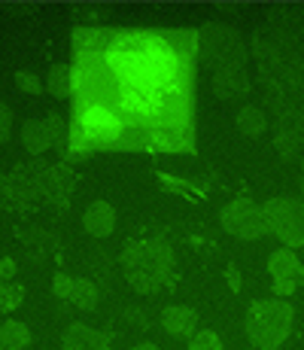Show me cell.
<instances>
[{
	"label": "cell",
	"mask_w": 304,
	"mask_h": 350,
	"mask_svg": "<svg viewBox=\"0 0 304 350\" xmlns=\"http://www.w3.org/2000/svg\"><path fill=\"white\" fill-rule=\"evenodd\" d=\"M195 43L186 33L77 31L73 100L116 119L122 146L182 150L192 134Z\"/></svg>",
	"instance_id": "obj_1"
},
{
	"label": "cell",
	"mask_w": 304,
	"mask_h": 350,
	"mask_svg": "<svg viewBox=\"0 0 304 350\" xmlns=\"http://www.w3.org/2000/svg\"><path fill=\"white\" fill-rule=\"evenodd\" d=\"M249 52L277 152L304 171V6H274L253 31Z\"/></svg>",
	"instance_id": "obj_2"
},
{
	"label": "cell",
	"mask_w": 304,
	"mask_h": 350,
	"mask_svg": "<svg viewBox=\"0 0 304 350\" xmlns=\"http://www.w3.org/2000/svg\"><path fill=\"white\" fill-rule=\"evenodd\" d=\"M201 58L213 70V95L222 100H234L249 95L247 77V49L240 43V33L228 25L210 22L198 31Z\"/></svg>",
	"instance_id": "obj_3"
},
{
	"label": "cell",
	"mask_w": 304,
	"mask_h": 350,
	"mask_svg": "<svg viewBox=\"0 0 304 350\" xmlns=\"http://www.w3.org/2000/svg\"><path fill=\"white\" fill-rule=\"evenodd\" d=\"M119 265L125 271L128 284L137 289V293L152 295L161 286L171 284L177 259H174V250L165 238H146V241H131L122 250Z\"/></svg>",
	"instance_id": "obj_4"
},
{
	"label": "cell",
	"mask_w": 304,
	"mask_h": 350,
	"mask_svg": "<svg viewBox=\"0 0 304 350\" xmlns=\"http://www.w3.org/2000/svg\"><path fill=\"white\" fill-rule=\"evenodd\" d=\"M292 320L295 311L286 299H262L249 305L243 329L255 350H277L292 332Z\"/></svg>",
	"instance_id": "obj_5"
},
{
	"label": "cell",
	"mask_w": 304,
	"mask_h": 350,
	"mask_svg": "<svg viewBox=\"0 0 304 350\" xmlns=\"http://www.w3.org/2000/svg\"><path fill=\"white\" fill-rule=\"evenodd\" d=\"M262 211H265V219H268V232L274 238H280L283 247H289V250L304 247V201L277 195V198L265 201Z\"/></svg>",
	"instance_id": "obj_6"
},
{
	"label": "cell",
	"mask_w": 304,
	"mask_h": 350,
	"mask_svg": "<svg viewBox=\"0 0 304 350\" xmlns=\"http://www.w3.org/2000/svg\"><path fill=\"white\" fill-rule=\"evenodd\" d=\"M219 219H222V228H225L232 238H240V241H259V238H265V234H271L268 232L265 211H262L253 198H247V195L228 201V204L222 207Z\"/></svg>",
	"instance_id": "obj_7"
},
{
	"label": "cell",
	"mask_w": 304,
	"mask_h": 350,
	"mask_svg": "<svg viewBox=\"0 0 304 350\" xmlns=\"http://www.w3.org/2000/svg\"><path fill=\"white\" fill-rule=\"evenodd\" d=\"M268 274L274 280L271 286H274L277 299H286L299 286H304V265L289 247H280V250H274L268 256Z\"/></svg>",
	"instance_id": "obj_8"
},
{
	"label": "cell",
	"mask_w": 304,
	"mask_h": 350,
	"mask_svg": "<svg viewBox=\"0 0 304 350\" xmlns=\"http://www.w3.org/2000/svg\"><path fill=\"white\" fill-rule=\"evenodd\" d=\"M198 320H201L198 311L189 305H167L165 311H161V326H165V332L180 341H192L195 335H198Z\"/></svg>",
	"instance_id": "obj_9"
},
{
	"label": "cell",
	"mask_w": 304,
	"mask_h": 350,
	"mask_svg": "<svg viewBox=\"0 0 304 350\" xmlns=\"http://www.w3.org/2000/svg\"><path fill=\"white\" fill-rule=\"evenodd\" d=\"M61 345L64 350H110V338L85 323H70L61 335Z\"/></svg>",
	"instance_id": "obj_10"
},
{
	"label": "cell",
	"mask_w": 304,
	"mask_h": 350,
	"mask_svg": "<svg viewBox=\"0 0 304 350\" xmlns=\"http://www.w3.org/2000/svg\"><path fill=\"white\" fill-rule=\"evenodd\" d=\"M83 228L92 238H110L113 228H116V211L107 201H92L83 211Z\"/></svg>",
	"instance_id": "obj_11"
},
{
	"label": "cell",
	"mask_w": 304,
	"mask_h": 350,
	"mask_svg": "<svg viewBox=\"0 0 304 350\" xmlns=\"http://www.w3.org/2000/svg\"><path fill=\"white\" fill-rule=\"evenodd\" d=\"M18 137H22V146L31 152V156H43V152L55 144V134H52V128L46 119H28V122H22Z\"/></svg>",
	"instance_id": "obj_12"
},
{
	"label": "cell",
	"mask_w": 304,
	"mask_h": 350,
	"mask_svg": "<svg viewBox=\"0 0 304 350\" xmlns=\"http://www.w3.org/2000/svg\"><path fill=\"white\" fill-rule=\"evenodd\" d=\"M234 125H238V131L243 134V137H262V134L268 131V116H265V110H262V107L247 104L243 110H238Z\"/></svg>",
	"instance_id": "obj_13"
},
{
	"label": "cell",
	"mask_w": 304,
	"mask_h": 350,
	"mask_svg": "<svg viewBox=\"0 0 304 350\" xmlns=\"http://www.w3.org/2000/svg\"><path fill=\"white\" fill-rule=\"evenodd\" d=\"M46 89L52 98L67 100L73 95V67L70 64H52L46 73Z\"/></svg>",
	"instance_id": "obj_14"
},
{
	"label": "cell",
	"mask_w": 304,
	"mask_h": 350,
	"mask_svg": "<svg viewBox=\"0 0 304 350\" xmlns=\"http://www.w3.org/2000/svg\"><path fill=\"white\" fill-rule=\"evenodd\" d=\"M31 345V329L18 320H3L0 326V347L3 350H25Z\"/></svg>",
	"instance_id": "obj_15"
},
{
	"label": "cell",
	"mask_w": 304,
	"mask_h": 350,
	"mask_svg": "<svg viewBox=\"0 0 304 350\" xmlns=\"http://www.w3.org/2000/svg\"><path fill=\"white\" fill-rule=\"evenodd\" d=\"M70 301L77 308H83V311H92V308L98 305V286H94L89 278H77L73 293H70Z\"/></svg>",
	"instance_id": "obj_16"
},
{
	"label": "cell",
	"mask_w": 304,
	"mask_h": 350,
	"mask_svg": "<svg viewBox=\"0 0 304 350\" xmlns=\"http://www.w3.org/2000/svg\"><path fill=\"white\" fill-rule=\"evenodd\" d=\"M22 301H25V286L22 284H12V280H10V284H3V293H0V308H3L6 314L16 311Z\"/></svg>",
	"instance_id": "obj_17"
},
{
	"label": "cell",
	"mask_w": 304,
	"mask_h": 350,
	"mask_svg": "<svg viewBox=\"0 0 304 350\" xmlns=\"http://www.w3.org/2000/svg\"><path fill=\"white\" fill-rule=\"evenodd\" d=\"M16 85L22 92H28V95H40V92H43L40 77H37V73H31V70H16Z\"/></svg>",
	"instance_id": "obj_18"
},
{
	"label": "cell",
	"mask_w": 304,
	"mask_h": 350,
	"mask_svg": "<svg viewBox=\"0 0 304 350\" xmlns=\"http://www.w3.org/2000/svg\"><path fill=\"white\" fill-rule=\"evenodd\" d=\"M189 350H222V338L216 332H198L189 341Z\"/></svg>",
	"instance_id": "obj_19"
},
{
	"label": "cell",
	"mask_w": 304,
	"mask_h": 350,
	"mask_svg": "<svg viewBox=\"0 0 304 350\" xmlns=\"http://www.w3.org/2000/svg\"><path fill=\"white\" fill-rule=\"evenodd\" d=\"M73 284H77V280H73V278H67L64 271H58L55 278H52V293H55L58 299H70V293H73Z\"/></svg>",
	"instance_id": "obj_20"
},
{
	"label": "cell",
	"mask_w": 304,
	"mask_h": 350,
	"mask_svg": "<svg viewBox=\"0 0 304 350\" xmlns=\"http://www.w3.org/2000/svg\"><path fill=\"white\" fill-rule=\"evenodd\" d=\"M10 134H12V110H10V104H3L0 107V140H10Z\"/></svg>",
	"instance_id": "obj_21"
},
{
	"label": "cell",
	"mask_w": 304,
	"mask_h": 350,
	"mask_svg": "<svg viewBox=\"0 0 304 350\" xmlns=\"http://www.w3.org/2000/svg\"><path fill=\"white\" fill-rule=\"evenodd\" d=\"M46 122H49L52 134H55V144H64V137H67V125H64V119H61L58 113H49V116H46Z\"/></svg>",
	"instance_id": "obj_22"
},
{
	"label": "cell",
	"mask_w": 304,
	"mask_h": 350,
	"mask_svg": "<svg viewBox=\"0 0 304 350\" xmlns=\"http://www.w3.org/2000/svg\"><path fill=\"white\" fill-rule=\"evenodd\" d=\"M0 271H3V280H6V284H10V280H12V274H16V262H12L10 256H3V268H0Z\"/></svg>",
	"instance_id": "obj_23"
},
{
	"label": "cell",
	"mask_w": 304,
	"mask_h": 350,
	"mask_svg": "<svg viewBox=\"0 0 304 350\" xmlns=\"http://www.w3.org/2000/svg\"><path fill=\"white\" fill-rule=\"evenodd\" d=\"M225 274H228V280H232V284H228V286H232L234 293H238V289H240V274L234 271V265H228V268H225Z\"/></svg>",
	"instance_id": "obj_24"
},
{
	"label": "cell",
	"mask_w": 304,
	"mask_h": 350,
	"mask_svg": "<svg viewBox=\"0 0 304 350\" xmlns=\"http://www.w3.org/2000/svg\"><path fill=\"white\" fill-rule=\"evenodd\" d=\"M131 350H158L155 345H150V341H146V345H137V347H131Z\"/></svg>",
	"instance_id": "obj_25"
},
{
	"label": "cell",
	"mask_w": 304,
	"mask_h": 350,
	"mask_svg": "<svg viewBox=\"0 0 304 350\" xmlns=\"http://www.w3.org/2000/svg\"><path fill=\"white\" fill-rule=\"evenodd\" d=\"M301 192H304V177H301Z\"/></svg>",
	"instance_id": "obj_26"
}]
</instances>
